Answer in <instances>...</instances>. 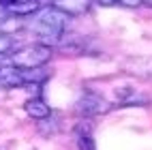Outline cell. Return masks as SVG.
<instances>
[{
  "mask_svg": "<svg viewBox=\"0 0 152 150\" xmlns=\"http://www.w3.org/2000/svg\"><path fill=\"white\" fill-rule=\"evenodd\" d=\"M66 22H69V15H64L62 11H58L56 7L45 9V11L39 15L37 24H34V32L39 37V43L56 47L58 41L62 39L64 30H66Z\"/></svg>",
  "mask_w": 152,
  "mask_h": 150,
  "instance_id": "obj_1",
  "label": "cell"
},
{
  "mask_svg": "<svg viewBox=\"0 0 152 150\" xmlns=\"http://www.w3.org/2000/svg\"><path fill=\"white\" fill-rule=\"evenodd\" d=\"M49 58H52V47L43 43H32L22 49H15L11 56V64H15L17 69H34L47 64Z\"/></svg>",
  "mask_w": 152,
  "mask_h": 150,
  "instance_id": "obj_2",
  "label": "cell"
},
{
  "mask_svg": "<svg viewBox=\"0 0 152 150\" xmlns=\"http://www.w3.org/2000/svg\"><path fill=\"white\" fill-rule=\"evenodd\" d=\"M109 109H111V105L101 94H96V92H86V94L79 97V101L75 103L77 116H84V118H92V116H99V114H107Z\"/></svg>",
  "mask_w": 152,
  "mask_h": 150,
  "instance_id": "obj_3",
  "label": "cell"
},
{
  "mask_svg": "<svg viewBox=\"0 0 152 150\" xmlns=\"http://www.w3.org/2000/svg\"><path fill=\"white\" fill-rule=\"evenodd\" d=\"M90 2L92 0H54V7L69 17H79L90 11Z\"/></svg>",
  "mask_w": 152,
  "mask_h": 150,
  "instance_id": "obj_4",
  "label": "cell"
},
{
  "mask_svg": "<svg viewBox=\"0 0 152 150\" xmlns=\"http://www.w3.org/2000/svg\"><path fill=\"white\" fill-rule=\"evenodd\" d=\"M0 86L2 88H19V86H24L22 69H17L15 64L0 67Z\"/></svg>",
  "mask_w": 152,
  "mask_h": 150,
  "instance_id": "obj_5",
  "label": "cell"
},
{
  "mask_svg": "<svg viewBox=\"0 0 152 150\" xmlns=\"http://www.w3.org/2000/svg\"><path fill=\"white\" fill-rule=\"evenodd\" d=\"M24 109H26V114H28L30 118H34V120H45V118L52 116V107H49L41 97L28 99L26 105H24Z\"/></svg>",
  "mask_w": 152,
  "mask_h": 150,
  "instance_id": "obj_6",
  "label": "cell"
},
{
  "mask_svg": "<svg viewBox=\"0 0 152 150\" xmlns=\"http://www.w3.org/2000/svg\"><path fill=\"white\" fill-rule=\"evenodd\" d=\"M22 77H24V84H32V86H39L47 82L52 77V71L43 67H34V69H22Z\"/></svg>",
  "mask_w": 152,
  "mask_h": 150,
  "instance_id": "obj_7",
  "label": "cell"
},
{
  "mask_svg": "<svg viewBox=\"0 0 152 150\" xmlns=\"http://www.w3.org/2000/svg\"><path fill=\"white\" fill-rule=\"evenodd\" d=\"M56 47L64 54H82L84 52V41H82V37H77V34H69V37L62 34V39L58 41Z\"/></svg>",
  "mask_w": 152,
  "mask_h": 150,
  "instance_id": "obj_8",
  "label": "cell"
},
{
  "mask_svg": "<svg viewBox=\"0 0 152 150\" xmlns=\"http://www.w3.org/2000/svg\"><path fill=\"white\" fill-rule=\"evenodd\" d=\"M7 9L15 17H26V15H32V13L39 11V0H22V2L7 4Z\"/></svg>",
  "mask_w": 152,
  "mask_h": 150,
  "instance_id": "obj_9",
  "label": "cell"
},
{
  "mask_svg": "<svg viewBox=\"0 0 152 150\" xmlns=\"http://www.w3.org/2000/svg\"><path fill=\"white\" fill-rule=\"evenodd\" d=\"M77 146L79 150H96L94 148V139L90 135V127H77Z\"/></svg>",
  "mask_w": 152,
  "mask_h": 150,
  "instance_id": "obj_10",
  "label": "cell"
},
{
  "mask_svg": "<svg viewBox=\"0 0 152 150\" xmlns=\"http://www.w3.org/2000/svg\"><path fill=\"white\" fill-rule=\"evenodd\" d=\"M116 4H122L126 9H137L141 7V0H116Z\"/></svg>",
  "mask_w": 152,
  "mask_h": 150,
  "instance_id": "obj_11",
  "label": "cell"
},
{
  "mask_svg": "<svg viewBox=\"0 0 152 150\" xmlns=\"http://www.w3.org/2000/svg\"><path fill=\"white\" fill-rule=\"evenodd\" d=\"M9 15H11V13H9L7 4H2V2H0V24H2V22H4V19H7Z\"/></svg>",
  "mask_w": 152,
  "mask_h": 150,
  "instance_id": "obj_12",
  "label": "cell"
},
{
  "mask_svg": "<svg viewBox=\"0 0 152 150\" xmlns=\"http://www.w3.org/2000/svg\"><path fill=\"white\" fill-rule=\"evenodd\" d=\"M96 4H101V7H114L116 4V0H94Z\"/></svg>",
  "mask_w": 152,
  "mask_h": 150,
  "instance_id": "obj_13",
  "label": "cell"
},
{
  "mask_svg": "<svg viewBox=\"0 0 152 150\" xmlns=\"http://www.w3.org/2000/svg\"><path fill=\"white\" fill-rule=\"evenodd\" d=\"M141 7H148V9H152V0H141Z\"/></svg>",
  "mask_w": 152,
  "mask_h": 150,
  "instance_id": "obj_14",
  "label": "cell"
},
{
  "mask_svg": "<svg viewBox=\"0 0 152 150\" xmlns=\"http://www.w3.org/2000/svg\"><path fill=\"white\" fill-rule=\"evenodd\" d=\"M2 4H13V2H22V0H0Z\"/></svg>",
  "mask_w": 152,
  "mask_h": 150,
  "instance_id": "obj_15",
  "label": "cell"
}]
</instances>
